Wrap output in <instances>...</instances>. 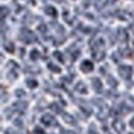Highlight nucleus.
I'll list each match as a JSON object with an SVG mask.
<instances>
[{"label":"nucleus","mask_w":134,"mask_h":134,"mask_svg":"<svg viewBox=\"0 0 134 134\" xmlns=\"http://www.w3.org/2000/svg\"><path fill=\"white\" fill-rule=\"evenodd\" d=\"M120 58H122V57L119 56V53H118V52H117V53L114 52L113 55H112V60H113L114 62H119V61H120Z\"/></svg>","instance_id":"obj_27"},{"label":"nucleus","mask_w":134,"mask_h":134,"mask_svg":"<svg viewBox=\"0 0 134 134\" xmlns=\"http://www.w3.org/2000/svg\"><path fill=\"white\" fill-rule=\"evenodd\" d=\"M37 31L45 35V34H46V31H47V27H46V25H43V24L38 25V26H37Z\"/></svg>","instance_id":"obj_24"},{"label":"nucleus","mask_w":134,"mask_h":134,"mask_svg":"<svg viewBox=\"0 0 134 134\" xmlns=\"http://www.w3.org/2000/svg\"><path fill=\"white\" fill-rule=\"evenodd\" d=\"M63 120L66 122L67 124H71V125H75L77 123L76 118H75L73 115H71L70 113H65V114H63Z\"/></svg>","instance_id":"obj_12"},{"label":"nucleus","mask_w":134,"mask_h":134,"mask_svg":"<svg viewBox=\"0 0 134 134\" xmlns=\"http://www.w3.org/2000/svg\"><path fill=\"white\" fill-rule=\"evenodd\" d=\"M4 46H5V50H6L8 52L13 53L15 51V50H14V43H13V42H6Z\"/></svg>","instance_id":"obj_23"},{"label":"nucleus","mask_w":134,"mask_h":134,"mask_svg":"<svg viewBox=\"0 0 134 134\" xmlns=\"http://www.w3.org/2000/svg\"><path fill=\"white\" fill-rule=\"evenodd\" d=\"M25 72H27V73H38V72H40V68H38V67H34V66H26Z\"/></svg>","instance_id":"obj_19"},{"label":"nucleus","mask_w":134,"mask_h":134,"mask_svg":"<svg viewBox=\"0 0 134 134\" xmlns=\"http://www.w3.org/2000/svg\"><path fill=\"white\" fill-rule=\"evenodd\" d=\"M88 133H90V134H98V132H97V129H96V127H94V124H91V125H90Z\"/></svg>","instance_id":"obj_29"},{"label":"nucleus","mask_w":134,"mask_h":134,"mask_svg":"<svg viewBox=\"0 0 134 134\" xmlns=\"http://www.w3.org/2000/svg\"><path fill=\"white\" fill-rule=\"evenodd\" d=\"M55 1H57V3H62L63 0H55Z\"/></svg>","instance_id":"obj_36"},{"label":"nucleus","mask_w":134,"mask_h":134,"mask_svg":"<svg viewBox=\"0 0 134 134\" xmlns=\"http://www.w3.org/2000/svg\"><path fill=\"white\" fill-rule=\"evenodd\" d=\"M53 57L56 58V60H58L60 62H65V58H63V55H62V52H60V51H55L53 52Z\"/></svg>","instance_id":"obj_21"},{"label":"nucleus","mask_w":134,"mask_h":134,"mask_svg":"<svg viewBox=\"0 0 134 134\" xmlns=\"http://www.w3.org/2000/svg\"><path fill=\"white\" fill-rule=\"evenodd\" d=\"M8 77H9L10 81H14L15 78H18V73H16V71H10L8 73Z\"/></svg>","instance_id":"obj_25"},{"label":"nucleus","mask_w":134,"mask_h":134,"mask_svg":"<svg viewBox=\"0 0 134 134\" xmlns=\"http://www.w3.org/2000/svg\"><path fill=\"white\" fill-rule=\"evenodd\" d=\"M92 55H93V58H94L96 61H102L105 56V52L102 48H96V50H93Z\"/></svg>","instance_id":"obj_7"},{"label":"nucleus","mask_w":134,"mask_h":134,"mask_svg":"<svg viewBox=\"0 0 134 134\" xmlns=\"http://www.w3.org/2000/svg\"><path fill=\"white\" fill-rule=\"evenodd\" d=\"M25 83H26V86L29 87V88H36V87H37V81H36V80H32V78H27V80L25 81Z\"/></svg>","instance_id":"obj_16"},{"label":"nucleus","mask_w":134,"mask_h":134,"mask_svg":"<svg viewBox=\"0 0 134 134\" xmlns=\"http://www.w3.org/2000/svg\"><path fill=\"white\" fill-rule=\"evenodd\" d=\"M130 125H132V128H134V118L130 120Z\"/></svg>","instance_id":"obj_35"},{"label":"nucleus","mask_w":134,"mask_h":134,"mask_svg":"<svg viewBox=\"0 0 134 134\" xmlns=\"http://www.w3.org/2000/svg\"><path fill=\"white\" fill-rule=\"evenodd\" d=\"M14 124L16 125V127H18V128H23V120L20 119V118H16V119L14 120Z\"/></svg>","instance_id":"obj_28"},{"label":"nucleus","mask_w":134,"mask_h":134,"mask_svg":"<svg viewBox=\"0 0 134 134\" xmlns=\"http://www.w3.org/2000/svg\"><path fill=\"white\" fill-rule=\"evenodd\" d=\"M118 75L124 80H129L132 77V67L128 65H123V66L118 67Z\"/></svg>","instance_id":"obj_2"},{"label":"nucleus","mask_w":134,"mask_h":134,"mask_svg":"<svg viewBox=\"0 0 134 134\" xmlns=\"http://www.w3.org/2000/svg\"><path fill=\"white\" fill-rule=\"evenodd\" d=\"M62 134H73L72 132H68V130H62Z\"/></svg>","instance_id":"obj_34"},{"label":"nucleus","mask_w":134,"mask_h":134,"mask_svg":"<svg viewBox=\"0 0 134 134\" xmlns=\"http://www.w3.org/2000/svg\"><path fill=\"white\" fill-rule=\"evenodd\" d=\"M41 122L46 127H55V125H57V120L55 119V117L52 114H43L41 117Z\"/></svg>","instance_id":"obj_3"},{"label":"nucleus","mask_w":134,"mask_h":134,"mask_svg":"<svg viewBox=\"0 0 134 134\" xmlns=\"http://www.w3.org/2000/svg\"><path fill=\"white\" fill-rule=\"evenodd\" d=\"M80 67H81V71L85 72V73H90V72L93 71V63H92L91 61H88V60L83 61Z\"/></svg>","instance_id":"obj_6"},{"label":"nucleus","mask_w":134,"mask_h":134,"mask_svg":"<svg viewBox=\"0 0 134 134\" xmlns=\"http://www.w3.org/2000/svg\"><path fill=\"white\" fill-rule=\"evenodd\" d=\"M92 87H93V90L96 92H102V88H103V85H102V82H100L99 78H92Z\"/></svg>","instance_id":"obj_10"},{"label":"nucleus","mask_w":134,"mask_h":134,"mask_svg":"<svg viewBox=\"0 0 134 134\" xmlns=\"http://www.w3.org/2000/svg\"><path fill=\"white\" fill-rule=\"evenodd\" d=\"M124 122L122 119H119V118H117V119L113 120V129L117 132V133H123L124 132Z\"/></svg>","instance_id":"obj_5"},{"label":"nucleus","mask_w":134,"mask_h":134,"mask_svg":"<svg viewBox=\"0 0 134 134\" xmlns=\"http://www.w3.org/2000/svg\"><path fill=\"white\" fill-rule=\"evenodd\" d=\"M47 67H48V70H50L51 72H55V73H60V72H61V68H60L57 65H55L53 62H48Z\"/></svg>","instance_id":"obj_14"},{"label":"nucleus","mask_w":134,"mask_h":134,"mask_svg":"<svg viewBox=\"0 0 134 134\" xmlns=\"http://www.w3.org/2000/svg\"><path fill=\"white\" fill-rule=\"evenodd\" d=\"M34 134H45V132H43L40 127H36V128L34 129Z\"/></svg>","instance_id":"obj_30"},{"label":"nucleus","mask_w":134,"mask_h":134,"mask_svg":"<svg viewBox=\"0 0 134 134\" xmlns=\"http://www.w3.org/2000/svg\"><path fill=\"white\" fill-rule=\"evenodd\" d=\"M48 108H50V109L52 110V112H55L56 114H60V113H62V108H61V105L58 104V103H56V102H53V103H51Z\"/></svg>","instance_id":"obj_13"},{"label":"nucleus","mask_w":134,"mask_h":134,"mask_svg":"<svg viewBox=\"0 0 134 134\" xmlns=\"http://www.w3.org/2000/svg\"><path fill=\"white\" fill-rule=\"evenodd\" d=\"M81 109L85 112V114H86V117H88V115L92 113V109L88 107L87 104H81Z\"/></svg>","instance_id":"obj_22"},{"label":"nucleus","mask_w":134,"mask_h":134,"mask_svg":"<svg viewBox=\"0 0 134 134\" xmlns=\"http://www.w3.org/2000/svg\"><path fill=\"white\" fill-rule=\"evenodd\" d=\"M6 99H8V94H5L4 90H3V91H1V102H5Z\"/></svg>","instance_id":"obj_32"},{"label":"nucleus","mask_w":134,"mask_h":134,"mask_svg":"<svg viewBox=\"0 0 134 134\" xmlns=\"http://www.w3.org/2000/svg\"><path fill=\"white\" fill-rule=\"evenodd\" d=\"M14 109H16L18 112H24V110H26V108H27V103L25 102V100H18V102H15L14 103Z\"/></svg>","instance_id":"obj_9"},{"label":"nucleus","mask_w":134,"mask_h":134,"mask_svg":"<svg viewBox=\"0 0 134 134\" xmlns=\"http://www.w3.org/2000/svg\"><path fill=\"white\" fill-rule=\"evenodd\" d=\"M0 11H1V19L3 20L10 14V9L8 6H1V8H0Z\"/></svg>","instance_id":"obj_17"},{"label":"nucleus","mask_w":134,"mask_h":134,"mask_svg":"<svg viewBox=\"0 0 134 134\" xmlns=\"http://www.w3.org/2000/svg\"><path fill=\"white\" fill-rule=\"evenodd\" d=\"M19 37L24 43H31L36 40V37H35V35H34L32 31H30V30L26 29V27L21 29V31H20V34H19Z\"/></svg>","instance_id":"obj_1"},{"label":"nucleus","mask_w":134,"mask_h":134,"mask_svg":"<svg viewBox=\"0 0 134 134\" xmlns=\"http://www.w3.org/2000/svg\"><path fill=\"white\" fill-rule=\"evenodd\" d=\"M53 26V30H55V31H56V32H58V34H61V35H62L63 32H65V30H63V27L62 26H61V25L60 24H55V23H52V24H51Z\"/></svg>","instance_id":"obj_20"},{"label":"nucleus","mask_w":134,"mask_h":134,"mask_svg":"<svg viewBox=\"0 0 134 134\" xmlns=\"http://www.w3.org/2000/svg\"><path fill=\"white\" fill-rule=\"evenodd\" d=\"M15 96L19 97V98H23V97L26 96V93H25V91H23V90H16V91H15Z\"/></svg>","instance_id":"obj_26"},{"label":"nucleus","mask_w":134,"mask_h":134,"mask_svg":"<svg viewBox=\"0 0 134 134\" xmlns=\"http://www.w3.org/2000/svg\"><path fill=\"white\" fill-rule=\"evenodd\" d=\"M45 14L48 15V16H51V18H57V10H56V8L48 5V6L45 8Z\"/></svg>","instance_id":"obj_11"},{"label":"nucleus","mask_w":134,"mask_h":134,"mask_svg":"<svg viewBox=\"0 0 134 134\" xmlns=\"http://www.w3.org/2000/svg\"><path fill=\"white\" fill-rule=\"evenodd\" d=\"M75 91L78 92V93H81V94H86L87 93V86H86V83L85 82H77L76 83V86H75Z\"/></svg>","instance_id":"obj_8"},{"label":"nucleus","mask_w":134,"mask_h":134,"mask_svg":"<svg viewBox=\"0 0 134 134\" xmlns=\"http://www.w3.org/2000/svg\"><path fill=\"white\" fill-rule=\"evenodd\" d=\"M5 134H16L14 129H11V128H8V129L5 130Z\"/></svg>","instance_id":"obj_33"},{"label":"nucleus","mask_w":134,"mask_h":134,"mask_svg":"<svg viewBox=\"0 0 134 134\" xmlns=\"http://www.w3.org/2000/svg\"><path fill=\"white\" fill-rule=\"evenodd\" d=\"M130 99H132V102L134 103V97H130Z\"/></svg>","instance_id":"obj_37"},{"label":"nucleus","mask_w":134,"mask_h":134,"mask_svg":"<svg viewBox=\"0 0 134 134\" xmlns=\"http://www.w3.org/2000/svg\"><path fill=\"white\" fill-rule=\"evenodd\" d=\"M107 83H108V86L112 87V88L117 87V85H118L117 80H115V78H114L113 76H108V77H107Z\"/></svg>","instance_id":"obj_15"},{"label":"nucleus","mask_w":134,"mask_h":134,"mask_svg":"<svg viewBox=\"0 0 134 134\" xmlns=\"http://www.w3.org/2000/svg\"><path fill=\"white\" fill-rule=\"evenodd\" d=\"M108 115H109V109H108V107H107L105 104L100 105L99 110L97 112V118H98L99 120H105Z\"/></svg>","instance_id":"obj_4"},{"label":"nucleus","mask_w":134,"mask_h":134,"mask_svg":"<svg viewBox=\"0 0 134 134\" xmlns=\"http://www.w3.org/2000/svg\"><path fill=\"white\" fill-rule=\"evenodd\" d=\"M30 58H31V61H37L38 58H40V52H38L37 50H32L30 52Z\"/></svg>","instance_id":"obj_18"},{"label":"nucleus","mask_w":134,"mask_h":134,"mask_svg":"<svg viewBox=\"0 0 134 134\" xmlns=\"http://www.w3.org/2000/svg\"><path fill=\"white\" fill-rule=\"evenodd\" d=\"M11 114H13V109H5V115H6V118H10L11 117Z\"/></svg>","instance_id":"obj_31"}]
</instances>
